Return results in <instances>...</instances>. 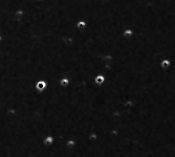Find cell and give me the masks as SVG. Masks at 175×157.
<instances>
[{
    "label": "cell",
    "mask_w": 175,
    "mask_h": 157,
    "mask_svg": "<svg viewBox=\"0 0 175 157\" xmlns=\"http://www.w3.org/2000/svg\"><path fill=\"white\" fill-rule=\"evenodd\" d=\"M47 87V82L45 80H39L38 82H36V84H35V88H36V90L38 92H43L44 90L46 89Z\"/></svg>",
    "instance_id": "6da1fadb"
},
{
    "label": "cell",
    "mask_w": 175,
    "mask_h": 157,
    "mask_svg": "<svg viewBox=\"0 0 175 157\" xmlns=\"http://www.w3.org/2000/svg\"><path fill=\"white\" fill-rule=\"evenodd\" d=\"M54 141H55V137L52 136V135H47V136L44 137L42 143H43V145H45V147H50V145H52Z\"/></svg>",
    "instance_id": "7a4b0ae2"
},
{
    "label": "cell",
    "mask_w": 175,
    "mask_h": 157,
    "mask_svg": "<svg viewBox=\"0 0 175 157\" xmlns=\"http://www.w3.org/2000/svg\"><path fill=\"white\" fill-rule=\"evenodd\" d=\"M170 65H171V62H170V60H168V59H165V60H163V61L161 62V68H164V69L168 68Z\"/></svg>",
    "instance_id": "3957f363"
},
{
    "label": "cell",
    "mask_w": 175,
    "mask_h": 157,
    "mask_svg": "<svg viewBox=\"0 0 175 157\" xmlns=\"http://www.w3.org/2000/svg\"><path fill=\"white\" fill-rule=\"evenodd\" d=\"M15 16L17 17V20L18 21H20L21 20V18L24 16V11H22V9H18L17 12L15 13Z\"/></svg>",
    "instance_id": "277c9868"
},
{
    "label": "cell",
    "mask_w": 175,
    "mask_h": 157,
    "mask_svg": "<svg viewBox=\"0 0 175 157\" xmlns=\"http://www.w3.org/2000/svg\"><path fill=\"white\" fill-rule=\"evenodd\" d=\"M68 83H69L68 78H63L60 81V86H61V87H66V86L68 85Z\"/></svg>",
    "instance_id": "5b68a950"
},
{
    "label": "cell",
    "mask_w": 175,
    "mask_h": 157,
    "mask_svg": "<svg viewBox=\"0 0 175 157\" xmlns=\"http://www.w3.org/2000/svg\"><path fill=\"white\" fill-rule=\"evenodd\" d=\"M104 80H105V78H104L103 76H98L97 78H95V82H97V84H102L104 82Z\"/></svg>",
    "instance_id": "8992f818"
},
{
    "label": "cell",
    "mask_w": 175,
    "mask_h": 157,
    "mask_svg": "<svg viewBox=\"0 0 175 157\" xmlns=\"http://www.w3.org/2000/svg\"><path fill=\"white\" fill-rule=\"evenodd\" d=\"M133 34V32H132L131 29H126L125 32H124V35L126 36V38H130V36Z\"/></svg>",
    "instance_id": "52a82bcc"
},
{
    "label": "cell",
    "mask_w": 175,
    "mask_h": 157,
    "mask_svg": "<svg viewBox=\"0 0 175 157\" xmlns=\"http://www.w3.org/2000/svg\"><path fill=\"white\" fill-rule=\"evenodd\" d=\"M77 26H78V28L79 29L84 28V27H85V22H84V21H80V22H78Z\"/></svg>",
    "instance_id": "ba28073f"
},
{
    "label": "cell",
    "mask_w": 175,
    "mask_h": 157,
    "mask_svg": "<svg viewBox=\"0 0 175 157\" xmlns=\"http://www.w3.org/2000/svg\"><path fill=\"white\" fill-rule=\"evenodd\" d=\"M1 40H2V37H1V36H0V42H1Z\"/></svg>",
    "instance_id": "9c48e42d"
}]
</instances>
